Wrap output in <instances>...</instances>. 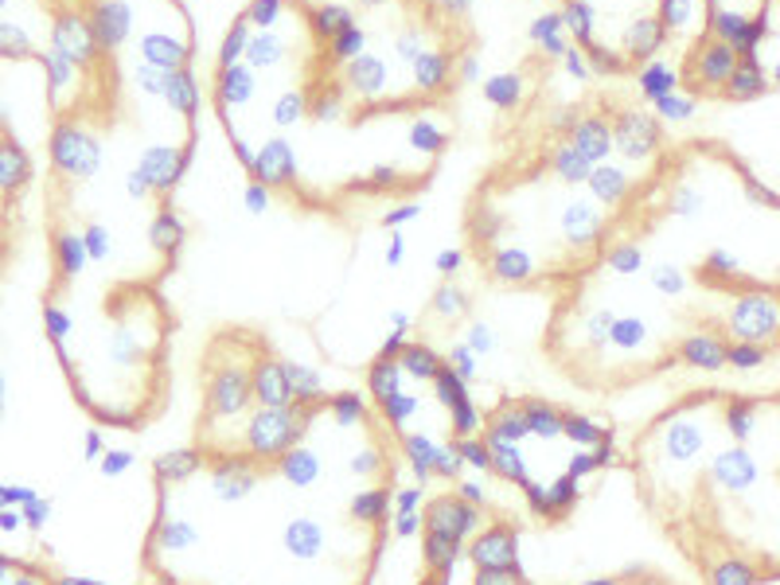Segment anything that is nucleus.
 I'll list each match as a JSON object with an SVG mask.
<instances>
[{
    "label": "nucleus",
    "instance_id": "1",
    "mask_svg": "<svg viewBox=\"0 0 780 585\" xmlns=\"http://www.w3.org/2000/svg\"><path fill=\"white\" fill-rule=\"evenodd\" d=\"M394 484L379 410L293 387L254 332H219L199 437L153 476L141 566L157 585H375Z\"/></svg>",
    "mask_w": 780,
    "mask_h": 585
},
{
    "label": "nucleus",
    "instance_id": "2",
    "mask_svg": "<svg viewBox=\"0 0 780 585\" xmlns=\"http://www.w3.org/2000/svg\"><path fill=\"white\" fill-rule=\"evenodd\" d=\"M461 51L441 0H251L211 106L261 192L328 215L394 204L453 141Z\"/></svg>",
    "mask_w": 780,
    "mask_h": 585
},
{
    "label": "nucleus",
    "instance_id": "3",
    "mask_svg": "<svg viewBox=\"0 0 780 585\" xmlns=\"http://www.w3.org/2000/svg\"><path fill=\"white\" fill-rule=\"evenodd\" d=\"M543 352L589 394L780 355V195L718 141L668 145L597 258L558 289Z\"/></svg>",
    "mask_w": 780,
    "mask_h": 585
},
{
    "label": "nucleus",
    "instance_id": "4",
    "mask_svg": "<svg viewBox=\"0 0 780 585\" xmlns=\"http://www.w3.org/2000/svg\"><path fill=\"white\" fill-rule=\"evenodd\" d=\"M651 527L703 585H780V387H695L624 449Z\"/></svg>",
    "mask_w": 780,
    "mask_h": 585
},
{
    "label": "nucleus",
    "instance_id": "5",
    "mask_svg": "<svg viewBox=\"0 0 780 585\" xmlns=\"http://www.w3.org/2000/svg\"><path fill=\"white\" fill-rule=\"evenodd\" d=\"M668 153L660 121L636 106H594L496 168L465 215L468 251L508 289L566 285L597 258Z\"/></svg>",
    "mask_w": 780,
    "mask_h": 585
},
{
    "label": "nucleus",
    "instance_id": "6",
    "mask_svg": "<svg viewBox=\"0 0 780 585\" xmlns=\"http://www.w3.org/2000/svg\"><path fill=\"white\" fill-rule=\"evenodd\" d=\"M476 449L500 480L520 488L543 520H562L585 480L613 456V434L543 399H511L476 429Z\"/></svg>",
    "mask_w": 780,
    "mask_h": 585
},
{
    "label": "nucleus",
    "instance_id": "7",
    "mask_svg": "<svg viewBox=\"0 0 780 585\" xmlns=\"http://www.w3.org/2000/svg\"><path fill=\"white\" fill-rule=\"evenodd\" d=\"M367 382L394 446L418 465V473L453 468L456 449H465L468 434L480 429L461 382L426 348L382 352Z\"/></svg>",
    "mask_w": 780,
    "mask_h": 585
},
{
    "label": "nucleus",
    "instance_id": "8",
    "mask_svg": "<svg viewBox=\"0 0 780 585\" xmlns=\"http://www.w3.org/2000/svg\"><path fill=\"white\" fill-rule=\"evenodd\" d=\"M570 36L601 71L629 75L660 56L683 0H558Z\"/></svg>",
    "mask_w": 780,
    "mask_h": 585
},
{
    "label": "nucleus",
    "instance_id": "9",
    "mask_svg": "<svg viewBox=\"0 0 780 585\" xmlns=\"http://www.w3.org/2000/svg\"><path fill=\"white\" fill-rule=\"evenodd\" d=\"M32 164L20 149V141L12 137V130L0 121V239L12 234V219H16L20 192L28 184Z\"/></svg>",
    "mask_w": 780,
    "mask_h": 585
},
{
    "label": "nucleus",
    "instance_id": "10",
    "mask_svg": "<svg viewBox=\"0 0 780 585\" xmlns=\"http://www.w3.org/2000/svg\"><path fill=\"white\" fill-rule=\"evenodd\" d=\"M0 585H56V577L36 562H24V558L0 550Z\"/></svg>",
    "mask_w": 780,
    "mask_h": 585
},
{
    "label": "nucleus",
    "instance_id": "11",
    "mask_svg": "<svg viewBox=\"0 0 780 585\" xmlns=\"http://www.w3.org/2000/svg\"><path fill=\"white\" fill-rule=\"evenodd\" d=\"M582 585H675L663 574H651V570H629V574H613V577H597V582H582Z\"/></svg>",
    "mask_w": 780,
    "mask_h": 585
},
{
    "label": "nucleus",
    "instance_id": "12",
    "mask_svg": "<svg viewBox=\"0 0 780 585\" xmlns=\"http://www.w3.org/2000/svg\"><path fill=\"white\" fill-rule=\"evenodd\" d=\"M9 239H12V234H4V239H0V273H4V258H9Z\"/></svg>",
    "mask_w": 780,
    "mask_h": 585
}]
</instances>
